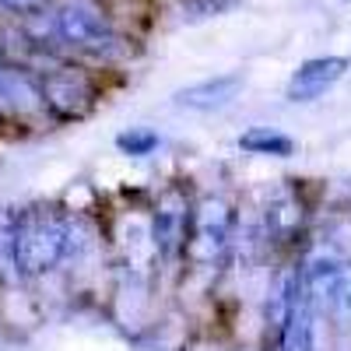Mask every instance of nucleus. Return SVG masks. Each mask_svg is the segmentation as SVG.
Masks as SVG:
<instances>
[{
    "instance_id": "obj_1",
    "label": "nucleus",
    "mask_w": 351,
    "mask_h": 351,
    "mask_svg": "<svg viewBox=\"0 0 351 351\" xmlns=\"http://www.w3.org/2000/svg\"><path fill=\"white\" fill-rule=\"evenodd\" d=\"M71 253V225L53 211H32L14 221L11 263L21 278H43Z\"/></svg>"
},
{
    "instance_id": "obj_2",
    "label": "nucleus",
    "mask_w": 351,
    "mask_h": 351,
    "mask_svg": "<svg viewBox=\"0 0 351 351\" xmlns=\"http://www.w3.org/2000/svg\"><path fill=\"white\" fill-rule=\"evenodd\" d=\"M267 319L278 330V351H313V299L299 267L281 274Z\"/></svg>"
},
{
    "instance_id": "obj_3",
    "label": "nucleus",
    "mask_w": 351,
    "mask_h": 351,
    "mask_svg": "<svg viewBox=\"0 0 351 351\" xmlns=\"http://www.w3.org/2000/svg\"><path fill=\"white\" fill-rule=\"evenodd\" d=\"M232 225H236V215L221 197H208L197 204V211L190 215V232H186V256L197 263V267H208V263H218L228 250L232 239Z\"/></svg>"
},
{
    "instance_id": "obj_4",
    "label": "nucleus",
    "mask_w": 351,
    "mask_h": 351,
    "mask_svg": "<svg viewBox=\"0 0 351 351\" xmlns=\"http://www.w3.org/2000/svg\"><path fill=\"white\" fill-rule=\"evenodd\" d=\"M53 28L60 43L81 49V53H92V56H109L120 49V36L112 32V25L106 21L102 11H95L92 4H64L60 11L53 14Z\"/></svg>"
},
{
    "instance_id": "obj_5",
    "label": "nucleus",
    "mask_w": 351,
    "mask_h": 351,
    "mask_svg": "<svg viewBox=\"0 0 351 351\" xmlns=\"http://www.w3.org/2000/svg\"><path fill=\"white\" fill-rule=\"evenodd\" d=\"M348 67H351L348 56H313V60H302L299 71L288 81V99L291 102H316L348 74Z\"/></svg>"
},
{
    "instance_id": "obj_6",
    "label": "nucleus",
    "mask_w": 351,
    "mask_h": 351,
    "mask_svg": "<svg viewBox=\"0 0 351 351\" xmlns=\"http://www.w3.org/2000/svg\"><path fill=\"white\" fill-rule=\"evenodd\" d=\"M239 92H243L239 74H218V77H208V81H197L190 88H180V92H176V106L190 109V112H218V109L236 102Z\"/></svg>"
},
{
    "instance_id": "obj_7",
    "label": "nucleus",
    "mask_w": 351,
    "mask_h": 351,
    "mask_svg": "<svg viewBox=\"0 0 351 351\" xmlns=\"http://www.w3.org/2000/svg\"><path fill=\"white\" fill-rule=\"evenodd\" d=\"M43 99L56 116H67L71 120V116H81L88 109L92 88H88V81L74 71H56V74L43 77Z\"/></svg>"
},
{
    "instance_id": "obj_8",
    "label": "nucleus",
    "mask_w": 351,
    "mask_h": 351,
    "mask_svg": "<svg viewBox=\"0 0 351 351\" xmlns=\"http://www.w3.org/2000/svg\"><path fill=\"white\" fill-rule=\"evenodd\" d=\"M302 278H306L313 306H337L341 285H344V267L334 256H316L309 267L302 271Z\"/></svg>"
},
{
    "instance_id": "obj_9",
    "label": "nucleus",
    "mask_w": 351,
    "mask_h": 351,
    "mask_svg": "<svg viewBox=\"0 0 351 351\" xmlns=\"http://www.w3.org/2000/svg\"><path fill=\"white\" fill-rule=\"evenodd\" d=\"M239 148L250 152V155H271V158H288L295 152V141L288 134H278V130H267V127H253L239 137Z\"/></svg>"
},
{
    "instance_id": "obj_10",
    "label": "nucleus",
    "mask_w": 351,
    "mask_h": 351,
    "mask_svg": "<svg viewBox=\"0 0 351 351\" xmlns=\"http://www.w3.org/2000/svg\"><path fill=\"white\" fill-rule=\"evenodd\" d=\"M116 148H120L123 155L144 158V155H152L158 148V134H152V130H127V134L116 137Z\"/></svg>"
},
{
    "instance_id": "obj_11",
    "label": "nucleus",
    "mask_w": 351,
    "mask_h": 351,
    "mask_svg": "<svg viewBox=\"0 0 351 351\" xmlns=\"http://www.w3.org/2000/svg\"><path fill=\"white\" fill-rule=\"evenodd\" d=\"M236 4H239V0H186L183 11H186L190 21H200V18H218V14L232 11Z\"/></svg>"
},
{
    "instance_id": "obj_12",
    "label": "nucleus",
    "mask_w": 351,
    "mask_h": 351,
    "mask_svg": "<svg viewBox=\"0 0 351 351\" xmlns=\"http://www.w3.org/2000/svg\"><path fill=\"white\" fill-rule=\"evenodd\" d=\"M337 306L341 313L351 319V274H344V285H341V295H337Z\"/></svg>"
}]
</instances>
